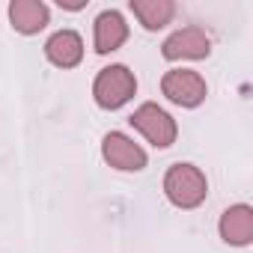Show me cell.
I'll use <instances>...</instances> for the list:
<instances>
[{
  "label": "cell",
  "mask_w": 253,
  "mask_h": 253,
  "mask_svg": "<svg viewBox=\"0 0 253 253\" xmlns=\"http://www.w3.org/2000/svg\"><path fill=\"white\" fill-rule=\"evenodd\" d=\"M137 92V78L134 72H128V66H107L98 72L95 84H92V95L98 101V107L104 110H116Z\"/></svg>",
  "instance_id": "2"
},
{
  "label": "cell",
  "mask_w": 253,
  "mask_h": 253,
  "mask_svg": "<svg viewBox=\"0 0 253 253\" xmlns=\"http://www.w3.org/2000/svg\"><path fill=\"white\" fill-rule=\"evenodd\" d=\"M220 238L232 247H244L253 241V209L238 203V206H229L223 214H220Z\"/></svg>",
  "instance_id": "7"
},
{
  "label": "cell",
  "mask_w": 253,
  "mask_h": 253,
  "mask_svg": "<svg viewBox=\"0 0 253 253\" xmlns=\"http://www.w3.org/2000/svg\"><path fill=\"white\" fill-rule=\"evenodd\" d=\"M209 51H211V39L206 36L203 27L176 30L161 48V54L167 60H203V57H209Z\"/></svg>",
  "instance_id": "6"
},
{
  "label": "cell",
  "mask_w": 253,
  "mask_h": 253,
  "mask_svg": "<svg viewBox=\"0 0 253 253\" xmlns=\"http://www.w3.org/2000/svg\"><path fill=\"white\" fill-rule=\"evenodd\" d=\"M164 194L179 209H197L206 200V194H209V182H206L200 167H194V164H173L167 170V176H164Z\"/></svg>",
  "instance_id": "1"
},
{
  "label": "cell",
  "mask_w": 253,
  "mask_h": 253,
  "mask_svg": "<svg viewBox=\"0 0 253 253\" xmlns=\"http://www.w3.org/2000/svg\"><path fill=\"white\" fill-rule=\"evenodd\" d=\"M48 18H51V9L42 0H15V3H9V21L24 36L39 33L48 24Z\"/></svg>",
  "instance_id": "9"
},
{
  "label": "cell",
  "mask_w": 253,
  "mask_h": 253,
  "mask_svg": "<svg viewBox=\"0 0 253 253\" xmlns=\"http://www.w3.org/2000/svg\"><path fill=\"white\" fill-rule=\"evenodd\" d=\"M60 6L63 9H84L86 3H84V0H60Z\"/></svg>",
  "instance_id": "12"
},
{
  "label": "cell",
  "mask_w": 253,
  "mask_h": 253,
  "mask_svg": "<svg viewBox=\"0 0 253 253\" xmlns=\"http://www.w3.org/2000/svg\"><path fill=\"white\" fill-rule=\"evenodd\" d=\"M131 12L140 18L146 30H161L173 21L176 3L173 0H131Z\"/></svg>",
  "instance_id": "11"
},
{
  "label": "cell",
  "mask_w": 253,
  "mask_h": 253,
  "mask_svg": "<svg viewBox=\"0 0 253 253\" xmlns=\"http://www.w3.org/2000/svg\"><path fill=\"white\" fill-rule=\"evenodd\" d=\"M161 92L173 104H179V107H197L209 95V86H206V81L197 72H191V69H173V72L164 75Z\"/></svg>",
  "instance_id": "4"
},
{
  "label": "cell",
  "mask_w": 253,
  "mask_h": 253,
  "mask_svg": "<svg viewBox=\"0 0 253 253\" xmlns=\"http://www.w3.org/2000/svg\"><path fill=\"white\" fill-rule=\"evenodd\" d=\"M45 57L60 69H75L84 57V42L75 30H57L45 42Z\"/></svg>",
  "instance_id": "8"
},
{
  "label": "cell",
  "mask_w": 253,
  "mask_h": 253,
  "mask_svg": "<svg viewBox=\"0 0 253 253\" xmlns=\"http://www.w3.org/2000/svg\"><path fill=\"white\" fill-rule=\"evenodd\" d=\"M125 39H128V24L116 9H107L95 18V51L98 54H110L116 51Z\"/></svg>",
  "instance_id": "10"
},
{
  "label": "cell",
  "mask_w": 253,
  "mask_h": 253,
  "mask_svg": "<svg viewBox=\"0 0 253 253\" xmlns=\"http://www.w3.org/2000/svg\"><path fill=\"white\" fill-rule=\"evenodd\" d=\"M128 122L134 125V128H137L152 146H158V149H167V146L176 143V134H179L176 119H173L164 107H158V104H152V101L140 104V107L131 113Z\"/></svg>",
  "instance_id": "3"
},
{
  "label": "cell",
  "mask_w": 253,
  "mask_h": 253,
  "mask_svg": "<svg viewBox=\"0 0 253 253\" xmlns=\"http://www.w3.org/2000/svg\"><path fill=\"white\" fill-rule=\"evenodd\" d=\"M101 155H104V161H107L110 167H116V170H122V173H137V170L146 167V152H143L131 137H125V134H119V131L104 134V140H101Z\"/></svg>",
  "instance_id": "5"
}]
</instances>
